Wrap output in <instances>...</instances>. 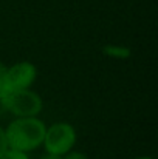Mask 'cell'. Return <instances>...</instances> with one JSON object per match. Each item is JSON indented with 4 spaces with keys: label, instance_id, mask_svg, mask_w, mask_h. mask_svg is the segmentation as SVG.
Masks as SVG:
<instances>
[{
    "label": "cell",
    "instance_id": "obj_3",
    "mask_svg": "<svg viewBox=\"0 0 158 159\" xmlns=\"http://www.w3.org/2000/svg\"><path fill=\"white\" fill-rule=\"evenodd\" d=\"M74 142H76L74 128L68 124L60 122V124L51 125L45 131L42 144L45 145V150L48 152V155L62 156V155H67L71 150Z\"/></svg>",
    "mask_w": 158,
    "mask_h": 159
},
{
    "label": "cell",
    "instance_id": "obj_4",
    "mask_svg": "<svg viewBox=\"0 0 158 159\" xmlns=\"http://www.w3.org/2000/svg\"><path fill=\"white\" fill-rule=\"evenodd\" d=\"M36 79V66L30 62H19L8 68L6 71V85L9 90H25L30 88Z\"/></svg>",
    "mask_w": 158,
    "mask_h": 159
},
{
    "label": "cell",
    "instance_id": "obj_12",
    "mask_svg": "<svg viewBox=\"0 0 158 159\" xmlns=\"http://www.w3.org/2000/svg\"><path fill=\"white\" fill-rule=\"evenodd\" d=\"M136 159H151V158H136Z\"/></svg>",
    "mask_w": 158,
    "mask_h": 159
},
{
    "label": "cell",
    "instance_id": "obj_7",
    "mask_svg": "<svg viewBox=\"0 0 158 159\" xmlns=\"http://www.w3.org/2000/svg\"><path fill=\"white\" fill-rule=\"evenodd\" d=\"M6 71H8V68L0 62V98L8 91V85H6Z\"/></svg>",
    "mask_w": 158,
    "mask_h": 159
},
{
    "label": "cell",
    "instance_id": "obj_11",
    "mask_svg": "<svg viewBox=\"0 0 158 159\" xmlns=\"http://www.w3.org/2000/svg\"><path fill=\"white\" fill-rule=\"evenodd\" d=\"M5 111V107H3V102H2V98H0V114Z\"/></svg>",
    "mask_w": 158,
    "mask_h": 159
},
{
    "label": "cell",
    "instance_id": "obj_5",
    "mask_svg": "<svg viewBox=\"0 0 158 159\" xmlns=\"http://www.w3.org/2000/svg\"><path fill=\"white\" fill-rule=\"evenodd\" d=\"M104 53L112 56V57H118V59H126L130 56V50L126 48V47H113V45H108L104 48Z\"/></svg>",
    "mask_w": 158,
    "mask_h": 159
},
{
    "label": "cell",
    "instance_id": "obj_2",
    "mask_svg": "<svg viewBox=\"0 0 158 159\" xmlns=\"http://www.w3.org/2000/svg\"><path fill=\"white\" fill-rule=\"evenodd\" d=\"M2 102L5 110L11 111L19 117H31L36 116L42 110V101L28 88L25 90H9L2 96Z\"/></svg>",
    "mask_w": 158,
    "mask_h": 159
},
{
    "label": "cell",
    "instance_id": "obj_9",
    "mask_svg": "<svg viewBox=\"0 0 158 159\" xmlns=\"http://www.w3.org/2000/svg\"><path fill=\"white\" fill-rule=\"evenodd\" d=\"M65 159H87V156L79 153V152H71V153H67V158Z\"/></svg>",
    "mask_w": 158,
    "mask_h": 159
},
{
    "label": "cell",
    "instance_id": "obj_6",
    "mask_svg": "<svg viewBox=\"0 0 158 159\" xmlns=\"http://www.w3.org/2000/svg\"><path fill=\"white\" fill-rule=\"evenodd\" d=\"M0 159H28V155L25 152H20V150L6 147V150L2 153Z\"/></svg>",
    "mask_w": 158,
    "mask_h": 159
},
{
    "label": "cell",
    "instance_id": "obj_8",
    "mask_svg": "<svg viewBox=\"0 0 158 159\" xmlns=\"http://www.w3.org/2000/svg\"><path fill=\"white\" fill-rule=\"evenodd\" d=\"M6 139H5V131L0 128V156H2V153L6 150Z\"/></svg>",
    "mask_w": 158,
    "mask_h": 159
},
{
    "label": "cell",
    "instance_id": "obj_1",
    "mask_svg": "<svg viewBox=\"0 0 158 159\" xmlns=\"http://www.w3.org/2000/svg\"><path fill=\"white\" fill-rule=\"evenodd\" d=\"M45 125L42 120L31 117H19L12 120L8 128L5 130L6 145L9 148H16L20 152H30L37 148L44 142L45 136Z\"/></svg>",
    "mask_w": 158,
    "mask_h": 159
},
{
    "label": "cell",
    "instance_id": "obj_10",
    "mask_svg": "<svg viewBox=\"0 0 158 159\" xmlns=\"http://www.w3.org/2000/svg\"><path fill=\"white\" fill-rule=\"evenodd\" d=\"M42 159H62L60 156H53V155H48V156H45V158H42Z\"/></svg>",
    "mask_w": 158,
    "mask_h": 159
}]
</instances>
